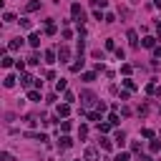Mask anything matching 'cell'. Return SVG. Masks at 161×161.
<instances>
[{
    "label": "cell",
    "instance_id": "obj_1",
    "mask_svg": "<svg viewBox=\"0 0 161 161\" xmlns=\"http://www.w3.org/2000/svg\"><path fill=\"white\" fill-rule=\"evenodd\" d=\"M71 15H73V18H78V23H83V18H86V15H83V8H80L78 3H73V5H71Z\"/></svg>",
    "mask_w": 161,
    "mask_h": 161
},
{
    "label": "cell",
    "instance_id": "obj_2",
    "mask_svg": "<svg viewBox=\"0 0 161 161\" xmlns=\"http://www.w3.org/2000/svg\"><path fill=\"white\" fill-rule=\"evenodd\" d=\"M68 58H71V50H68L66 46H60V48H58V60H60V63H66Z\"/></svg>",
    "mask_w": 161,
    "mask_h": 161
},
{
    "label": "cell",
    "instance_id": "obj_3",
    "mask_svg": "<svg viewBox=\"0 0 161 161\" xmlns=\"http://www.w3.org/2000/svg\"><path fill=\"white\" fill-rule=\"evenodd\" d=\"M80 98H83V103H86V106H91V103H96V96H93L91 91H83V93H80Z\"/></svg>",
    "mask_w": 161,
    "mask_h": 161
},
{
    "label": "cell",
    "instance_id": "obj_4",
    "mask_svg": "<svg viewBox=\"0 0 161 161\" xmlns=\"http://www.w3.org/2000/svg\"><path fill=\"white\" fill-rule=\"evenodd\" d=\"M141 46H144V48H156V38H151V35H146L144 40H141Z\"/></svg>",
    "mask_w": 161,
    "mask_h": 161
},
{
    "label": "cell",
    "instance_id": "obj_5",
    "mask_svg": "<svg viewBox=\"0 0 161 161\" xmlns=\"http://www.w3.org/2000/svg\"><path fill=\"white\" fill-rule=\"evenodd\" d=\"M83 159H86V161H96V159H98V151H96V149H86Z\"/></svg>",
    "mask_w": 161,
    "mask_h": 161
},
{
    "label": "cell",
    "instance_id": "obj_6",
    "mask_svg": "<svg viewBox=\"0 0 161 161\" xmlns=\"http://www.w3.org/2000/svg\"><path fill=\"white\" fill-rule=\"evenodd\" d=\"M113 141H116V144H118V146H124V144H126V133H124V131H116V136H113Z\"/></svg>",
    "mask_w": 161,
    "mask_h": 161
},
{
    "label": "cell",
    "instance_id": "obj_7",
    "mask_svg": "<svg viewBox=\"0 0 161 161\" xmlns=\"http://www.w3.org/2000/svg\"><path fill=\"white\" fill-rule=\"evenodd\" d=\"M28 43H30L33 48H38V46H40V35H38V33H30V38H28Z\"/></svg>",
    "mask_w": 161,
    "mask_h": 161
},
{
    "label": "cell",
    "instance_id": "obj_8",
    "mask_svg": "<svg viewBox=\"0 0 161 161\" xmlns=\"http://www.w3.org/2000/svg\"><path fill=\"white\" fill-rule=\"evenodd\" d=\"M71 113V103H60L58 106V116H68Z\"/></svg>",
    "mask_w": 161,
    "mask_h": 161
},
{
    "label": "cell",
    "instance_id": "obj_9",
    "mask_svg": "<svg viewBox=\"0 0 161 161\" xmlns=\"http://www.w3.org/2000/svg\"><path fill=\"white\" fill-rule=\"evenodd\" d=\"M128 43H131L133 48L138 46V33H136V30H128Z\"/></svg>",
    "mask_w": 161,
    "mask_h": 161
},
{
    "label": "cell",
    "instance_id": "obj_10",
    "mask_svg": "<svg viewBox=\"0 0 161 161\" xmlns=\"http://www.w3.org/2000/svg\"><path fill=\"white\" fill-rule=\"evenodd\" d=\"M58 144H60V149H71V146H73V141H71L68 136H60V141H58Z\"/></svg>",
    "mask_w": 161,
    "mask_h": 161
},
{
    "label": "cell",
    "instance_id": "obj_11",
    "mask_svg": "<svg viewBox=\"0 0 161 161\" xmlns=\"http://www.w3.org/2000/svg\"><path fill=\"white\" fill-rule=\"evenodd\" d=\"M20 46H23V38H15V40H10V50H20Z\"/></svg>",
    "mask_w": 161,
    "mask_h": 161
},
{
    "label": "cell",
    "instance_id": "obj_12",
    "mask_svg": "<svg viewBox=\"0 0 161 161\" xmlns=\"http://www.w3.org/2000/svg\"><path fill=\"white\" fill-rule=\"evenodd\" d=\"M33 80H35V78H33V76H30V73H23V78H20V83H23V86H25V88H28V86H30V83H33Z\"/></svg>",
    "mask_w": 161,
    "mask_h": 161
},
{
    "label": "cell",
    "instance_id": "obj_13",
    "mask_svg": "<svg viewBox=\"0 0 161 161\" xmlns=\"http://www.w3.org/2000/svg\"><path fill=\"white\" fill-rule=\"evenodd\" d=\"M55 50H46V63H55Z\"/></svg>",
    "mask_w": 161,
    "mask_h": 161
},
{
    "label": "cell",
    "instance_id": "obj_14",
    "mask_svg": "<svg viewBox=\"0 0 161 161\" xmlns=\"http://www.w3.org/2000/svg\"><path fill=\"white\" fill-rule=\"evenodd\" d=\"M80 68H83V58H78V60H76V63L71 66V71H73V73H78Z\"/></svg>",
    "mask_w": 161,
    "mask_h": 161
},
{
    "label": "cell",
    "instance_id": "obj_15",
    "mask_svg": "<svg viewBox=\"0 0 161 161\" xmlns=\"http://www.w3.org/2000/svg\"><path fill=\"white\" fill-rule=\"evenodd\" d=\"M3 83H5V88H13V86H15V76H5Z\"/></svg>",
    "mask_w": 161,
    "mask_h": 161
},
{
    "label": "cell",
    "instance_id": "obj_16",
    "mask_svg": "<svg viewBox=\"0 0 161 161\" xmlns=\"http://www.w3.org/2000/svg\"><path fill=\"white\" fill-rule=\"evenodd\" d=\"M38 8H40L38 0H33V3H28V5H25V10H28V13H33V10H38Z\"/></svg>",
    "mask_w": 161,
    "mask_h": 161
},
{
    "label": "cell",
    "instance_id": "obj_17",
    "mask_svg": "<svg viewBox=\"0 0 161 161\" xmlns=\"http://www.w3.org/2000/svg\"><path fill=\"white\" fill-rule=\"evenodd\" d=\"M98 144H101V149H103V151H111V141H108V138H101Z\"/></svg>",
    "mask_w": 161,
    "mask_h": 161
},
{
    "label": "cell",
    "instance_id": "obj_18",
    "mask_svg": "<svg viewBox=\"0 0 161 161\" xmlns=\"http://www.w3.org/2000/svg\"><path fill=\"white\" fill-rule=\"evenodd\" d=\"M108 124H111V126H118V124H121V118H118L116 113H111V116H108Z\"/></svg>",
    "mask_w": 161,
    "mask_h": 161
},
{
    "label": "cell",
    "instance_id": "obj_19",
    "mask_svg": "<svg viewBox=\"0 0 161 161\" xmlns=\"http://www.w3.org/2000/svg\"><path fill=\"white\" fill-rule=\"evenodd\" d=\"M149 149H151L154 154H156V151H161V141H154V138H151V146H149Z\"/></svg>",
    "mask_w": 161,
    "mask_h": 161
},
{
    "label": "cell",
    "instance_id": "obj_20",
    "mask_svg": "<svg viewBox=\"0 0 161 161\" xmlns=\"http://www.w3.org/2000/svg\"><path fill=\"white\" fill-rule=\"evenodd\" d=\"M46 33H48V35H55V23H50V20H48V25H46Z\"/></svg>",
    "mask_w": 161,
    "mask_h": 161
},
{
    "label": "cell",
    "instance_id": "obj_21",
    "mask_svg": "<svg viewBox=\"0 0 161 161\" xmlns=\"http://www.w3.org/2000/svg\"><path fill=\"white\" fill-rule=\"evenodd\" d=\"M0 63H3V68H10V66H13V58H10V55H5L3 60H0Z\"/></svg>",
    "mask_w": 161,
    "mask_h": 161
},
{
    "label": "cell",
    "instance_id": "obj_22",
    "mask_svg": "<svg viewBox=\"0 0 161 161\" xmlns=\"http://www.w3.org/2000/svg\"><path fill=\"white\" fill-rule=\"evenodd\" d=\"M124 86H126V91H133V88H136V83H133L131 78H126V80H124Z\"/></svg>",
    "mask_w": 161,
    "mask_h": 161
},
{
    "label": "cell",
    "instance_id": "obj_23",
    "mask_svg": "<svg viewBox=\"0 0 161 161\" xmlns=\"http://www.w3.org/2000/svg\"><path fill=\"white\" fill-rule=\"evenodd\" d=\"M63 101H66V103H73V101H76V96H73L71 91H66V96H63Z\"/></svg>",
    "mask_w": 161,
    "mask_h": 161
},
{
    "label": "cell",
    "instance_id": "obj_24",
    "mask_svg": "<svg viewBox=\"0 0 161 161\" xmlns=\"http://www.w3.org/2000/svg\"><path fill=\"white\" fill-rule=\"evenodd\" d=\"M141 136H144V138H154V131L151 128H141Z\"/></svg>",
    "mask_w": 161,
    "mask_h": 161
},
{
    "label": "cell",
    "instance_id": "obj_25",
    "mask_svg": "<svg viewBox=\"0 0 161 161\" xmlns=\"http://www.w3.org/2000/svg\"><path fill=\"white\" fill-rule=\"evenodd\" d=\"M28 98H30V101H40V93H38V91H28Z\"/></svg>",
    "mask_w": 161,
    "mask_h": 161
},
{
    "label": "cell",
    "instance_id": "obj_26",
    "mask_svg": "<svg viewBox=\"0 0 161 161\" xmlns=\"http://www.w3.org/2000/svg\"><path fill=\"white\" fill-rule=\"evenodd\" d=\"M20 28H23V30H30V20L23 18V20H20Z\"/></svg>",
    "mask_w": 161,
    "mask_h": 161
},
{
    "label": "cell",
    "instance_id": "obj_27",
    "mask_svg": "<svg viewBox=\"0 0 161 161\" xmlns=\"http://www.w3.org/2000/svg\"><path fill=\"white\" fill-rule=\"evenodd\" d=\"M28 63H30V66H38V63H40V60H38V53H33V55L28 58Z\"/></svg>",
    "mask_w": 161,
    "mask_h": 161
},
{
    "label": "cell",
    "instance_id": "obj_28",
    "mask_svg": "<svg viewBox=\"0 0 161 161\" xmlns=\"http://www.w3.org/2000/svg\"><path fill=\"white\" fill-rule=\"evenodd\" d=\"M3 20H5V23H15V15H13V13H5Z\"/></svg>",
    "mask_w": 161,
    "mask_h": 161
},
{
    "label": "cell",
    "instance_id": "obj_29",
    "mask_svg": "<svg viewBox=\"0 0 161 161\" xmlns=\"http://www.w3.org/2000/svg\"><path fill=\"white\" fill-rule=\"evenodd\" d=\"M83 80H86V83H91V80H96V73H83Z\"/></svg>",
    "mask_w": 161,
    "mask_h": 161
},
{
    "label": "cell",
    "instance_id": "obj_30",
    "mask_svg": "<svg viewBox=\"0 0 161 161\" xmlns=\"http://www.w3.org/2000/svg\"><path fill=\"white\" fill-rule=\"evenodd\" d=\"M55 91H66V80H63V78H60L58 83H55Z\"/></svg>",
    "mask_w": 161,
    "mask_h": 161
},
{
    "label": "cell",
    "instance_id": "obj_31",
    "mask_svg": "<svg viewBox=\"0 0 161 161\" xmlns=\"http://www.w3.org/2000/svg\"><path fill=\"white\" fill-rule=\"evenodd\" d=\"M25 124H28V126H35L38 121H35V116H25Z\"/></svg>",
    "mask_w": 161,
    "mask_h": 161
},
{
    "label": "cell",
    "instance_id": "obj_32",
    "mask_svg": "<svg viewBox=\"0 0 161 161\" xmlns=\"http://www.w3.org/2000/svg\"><path fill=\"white\" fill-rule=\"evenodd\" d=\"M108 128H111V124H98V131H101V133H106Z\"/></svg>",
    "mask_w": 161,
    "mask_h": 161
},
{
    "label": "cell",
    "instance_id": "obj_33",
    "mask_svg": "<svg viewBox=\"0 0 161 161\" xmlns=\"http://www.w3.org/2000/svg\"><path fill=\"white\" fill-rule=\"evenodd\" d=\"M131 151H136V154H141V144H138V141H133V144H131Z\"/></svg>",
    "mask_w": 161,
    "mask_h": 161
},
{
    "label": "cell",
    "instance_id": "obj_34",
    "mask_svg": "<svg viewBox=\"0 0 161 161\" xmlns=\"http://www.w3.org/2000/svg\"><path fill=\"white\" fill-rule=\"evenodd\" d=\"M60 131H71V121H63V124H60Z\"/></svg>",
    "mask_w": 161,
    "mask_h": 161
},
{
    "label": "cell",
    "instance_id": "obj_35",
    "mask_svg": "<svg viewBox=\"0 0 161 161\" xmlns=\"http://www.w3.org/2000/svg\"><path fill=\"white\" fill-rule=\"evenodd\" d=\"M78 133H80V138H86V136H88V128H86V126H80V128H78Z\"/></svg>",
    "mask_w": 161,
    "mask_h": 161
},
{
    "label": "cell",
    "instance_id": "obj_36",
    "mask_svg": "<svg viewBox=\"0 0 161 161\" xmlns=\"http://www.w3.org/2000/svg\"><path fill=\"white\" fill-rule=\"evenodd\" d=\"M116 58H118V60H124V58H126V53L121 50V48H116Z\"/></svg>",
    "mask_w": 161,
    "mask_h": 161
},
{
    "label": "cell",
    "instance_id": "obj_37",
    "mask_svg": "<svg viewBox=\"0 0 161 161\" xmlns=\"http://www.w3.org/2000/svg\"><path fill=\"white\" fill-rule=\"evenodd\" d=\"M113 161H128V154H118V156H116Z\"/></svg>",
    "mask_w": 161,
    "mask_h": 161
},
{
    "label": "cell",
    "instance_id": "obj_38",
    "mask_svg": "<svg viewBox=\"0 0 161 161\" xmlns=\"http://www.w3.org/2000/svg\"><path fill=\"white\" fill-rule=\"evenodd\" d=\"M154 55H156V58H161V46H156V48H154Z\"/></svg>",
    "mask_w": 161,
    "mask_h": 161
},
{
    "label": "cell",
    "instance_id": "obj_39",
    "mask_svg": "<svg viewBox=\"0 0 161 161\" xmlns=\"http://www.w3.org/2000/svg\"><path fill=\"white\" fill-rule=\"evenodd\" d=\"M156 33H159V38H161V23H159V25H156Z\"/></svg>",
    "mask_w": 161,
    "mask_h": 161
},
{
    "label": "cell",
    "instance_id": "obj_40",
    "mask_svg": "<svg viewBox=\"0 0 161 161\" xmlns=\"http://www.w3.org/2000/svg\"><path fill=\"white\" fill-rule=\"evenodd\" d=\"M128 3H131V5H138V3H141V0H128Z\"/></svg>",
    "mask_w": 161,
    "mask_h": 161
},
{
    "label": "cell",
    "instance_id": "obj_41",
    "mask_svg": "<svg viewBox=\"0 0 161 161\" xmlns=\"http://www.w3.org/2000/svg\"><path fill=\"white\" fill-rule=\"evenodd\" d=\"M154 5H156V8H161V0H154Z\"/></svg>",
    "mask_w": 161,
    "mask_h": 161
},
{
    "label": "cell",
    "instance_id": "obj_42",
    "mask_svg": "<svg viewBox=\"0 0 161 161\" xmlns=\"http://www.w3.org/2000/svg\"><path fill=\"white\" fill-rule=\"evenodd\" d=\"M156 96H161V86H159V88H156Z\"/></svg>",
    "mask_w": 161,
    "mask_h": 161
}]
</instances>
